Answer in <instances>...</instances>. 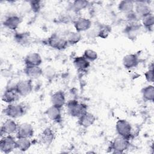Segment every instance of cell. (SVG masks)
I'll use <instances>...</instances> for the list:
<instances>
[{
    "label": "cell",
    "mask_w": 154,
    "mask_h": 154,
    "mask_svg": "<svg viewBox=\"0 0 154 154\" xmlns=\"http://www.w3.org/2000/svg\"><path fill=\"white\" fill-rule=\"evenodd\" d=\"M66 106L69 114L73 117L79 118L87 111V106L85 104L74 99L69 100L67 103Z\"/></svg>",
    "instance_id": "1"
},
{
    "label": "cell",
    "mask_w": 154,
    "mask_h": 154,
    "mask_svg": "<svg viewBox=\"0 0 154 154\" xmlns=\"http://www.w3.org/2000/svg\"><path fill=\"white\" fill-rule=\"evenodd\" d=\"M46 43L50 47L57 50H63L69 45L66 37L56 33L52 34L48 38Z\"/></svg>",
    "instance_id": "2"
},
{
    "label": "cell",
    "mask_w": 154,
    "mask_h": 154,
    "mask_svg": "<svg viewBox=\"0 0 154 154\" xmlns=\"http://www.w3.org/2000/svg\"><path fill=\"white\" fill-rule=\"evenodd\" d=\"M25 112L24 106L19 103H10L4 109L5 115L11 119H17L22 117Z\"/></svg>",
    "instance_id": "3"
},
{
    "label": "cell",
    "mask_w": 154,
    "mask_h": 154,
    "mask_svg": "<svg viewBox=\"0 0 154 154\" xmlns=\"http://www.w3.org/2000/svg\"><path fill=\"white\" fill-rule=\"evenodd\" d=\"M130 143L129 139L118 135L112 141L111 149L114 153H123L129 147Z\"/></svg>",
    "instance_id": "4"
},
{
    "label": "cell",
    "mask_w": 154,
    "mask_h": 154,
    "mask_svg": "<svg viewBox=\"0 0 154 154\" xmlns=\"http://www.w3.org/2000/svg\"><path fill=\"white\" fill-rule=\"evenodd\" d=\"M116 129L119 135L129 140L132 135V126L130 123L125 119L119 120L116 124Z\"/></svg>",
    "instance_id": "5"
},
{
    "label": "cell",
    "mask_w": 154,
    "mask_h": 154,
    "mask_svg": "<svg viewBox=\"0 0 154 154\" xmlns=\"http://www.w3.org/2000/svg\"><path fill=\"white\" fill-rule=\"evenodd\" d=\"M16 149V140L11 135L2 137L0 140V150L4 153H9Z\"/></svg>",
    "instance_id": "6"
},
{
    "label": "cell",
    "mask_w": 154,
    "mask_h": 154,
    "mask_svg": "<svg viewBox=\"0 0 154 154\" xmlns=\"http://www.w3.org/2000/svg\"><path fill=\"white\" fill-rule=\"evenodd\" d=\"M14 88L20 96H26L32 90V80L30 79L19 81L15 85Z\"/></svg>",
    "instance_id": "7"
},
{
    "label": "cell",
    "mask_w": 154,
    "mask_h": 154,
    "mask_svg": "<svg viewBox=\"0 0 154 154\" xmlns=\"http://www.w3.org/2000/svg\"><path fill=\"white\" fill-rule=\"evenodd\" d=\"M34 133L32 126L28 123H23L18 126L16 132L17 138H30Z\"/></svg>",
    "instance_id": "8"
},
{
    "label": "cell",
    "mask_w": 154,
    "mask_h": 154,
    "mask_svg": "<svg viewBox=\"0 0 154 154\" xmlns=\"http://www.w3.org/2000/svg\"><path fill=\"white\" fill-rule=\"evenodd\" d=\"M134 10L135 13L140 19L152 13L150 6L144 1H138L135 2Z\"/></svg>",
    "instance_id": "9"
},
{
    "label": "cell",
    "mask_w": 154,
    "mask_h": 154,
    "mask_svg": "<svg viewBox=\"0 0 154 154\" xmlns=\"http://www.w3.org/2000/svg\"><path fill=\"white\" fill-rule=\"evenodd\" d=\"M18 125L13 119H7L1 126V134L5 135H11L17 132Z\"/></svg>",
    "instance_id": "10"
},
{
    "label": "cell",
    "mask_w": 154,
    "mask_h": 154,
    "mask_svg": "<svg viewBox=\"0 0 154 154\" xmlns=\"http://www.w3.org/2000/svg\"><path fill=\"white\" fill-rule=\"evenodd\" d=\"M73 25L76 31L81 32L89 29L91 26V22L86 17H79L73 22Z\"/></svg>",
    "instance_id": "11"
},
{
    "label": "cell",
    "mask_w": 154,
    "mask_h": 154,
    "mask_svg": "<svg viewBox=\"0 0 154 154\" xmlns=\"http://www.w3.org/2000/svg\"><path fill=\"white\" fill-rule=\"evenodd\" d=\"M21 22V19L16 14H11L5 17L3 22L4 26L11 30L16 29Z\"/></svg>",
    "instance_id": "12"
},
{
    "label": "cell",
    "mask_w": 154,
    "mask_h": 154,
    "mask_svg": "<svg viewBox=\"0 0 154 154\" xmlns=\"http://www.w3.org/2000/svg\"><path fill=\"white\" fill-rule=\"evenodd\" d=\"M25 75L30 79H36L43 75V69L40 66H25L24 69Z\"/></svg>",
    "instance_id": "13"
},
{
    "label": "cell",
    "mask_w": 154,
    "mask_h": 154,
    "mask_svg": "<svg viewBox=\"0 0 154 154\" xmlns=\"http://www.w3.org/2000/svg\"><path fill=\"white\" fill-rule=\"evenodd\" d=\"M45 114L49 119L55 122L59 123L62 120L61 108H59L54 105L49 107L46 110Z\"/></svg>",
    "instance_id": "14"
},
{
    "label": "cell",
    "mask_w": 154,
    "mask_h": 154,
    "mask_svg": "<svg viewBox=\"0 0 154 154\" xmlns=\"http://www.w3.org/2000/svg\"><path fill=\"white\" fill-rule=\"evenodd\" d=\"M19 94L16 91L14 87L7 88L2 94V100L8 104L14 103L19 99Z\"/></svg>",
    "instance_id": "15"
},
{
    "label": "cell",
    "mask_w": 154,
    "mask_h": 154,
    "mask_svg": "<svg viewBox=\"0 0 154 154\" xmlns=\"http://www.w3.org/2000/svg\"><path fill=\"white\" fill-rule=\"evenodd\" d=\"M24 62L25 66H40L42 64V59L38 53L31 52L25 57Z\"/></svg>",
    "instance_id": "16"
},
{
    "label": "cell",
    "mask_w": 154,
    "mask_h": 154,
    "mask_svg": "<svg viewBox=\"0 0 154 154\" xmlns=\"http://www.w3.org/2000/svg\"><path fill=\"white\" fill-rule=\"evenodd\" d=\"M138 63V57L136 54H127L123 58V66L128 69H131L136 67Z\"/></svg>",
    "instance_id": "17"
},
{
    "label": "cell",
    "mask_w": 154,
    "mask_h": 154,
    "mask_svg": "<svg viewBox=\"0 0 154 154\" xmlns=\"http://www.w3.org/2000/svg\"><path fill=\"white\" fill-rule=\"evenodd\" d=\"M78 119V124L84 128H88L93 125L96 121L95 116L90 112H85Z\"/></svg>",
    "instance_id": "18"
},
{
    "label": "cell",
    "mask_w": 154,
    "mask_h": 154,
    "mask_svg": "<svg viewBox=\"0 0 154 154\" xmlns=\"http://www.w3.org/2000/svg\"><path fill=\"white\" fill-rule=\"evenodd\" d=\"M51 102L52 105L61 108L66 103L65 94L63 91H57L51 96Z\"/></svg>",
    "instance_id": "19"
},
{
    "label": "cell",
    "mask_w": 154,
    "mask_h": 154,
    "mask_svg": "<svg viewBox=\"0 0 154 154\" xmlns=\"http://www.w3.org/2000/svg\"><path fill=\"white\" fill-rule=\"evenodd\" d=\"M55 138V134L52 129L47 128L45 129L40 136V141L46 145L50 144Z\"/></svg>",
    "instance_id": "20"
},
{
    "label": "cell",
    "mask_w": 154,
    "mask_h": 154,
    "mask_svg": "<svg viewBox=\"0 0 154 154\" xmlns=\"http://www.w3.org/2000/svg\"><path fill=\"white\" fill-rule=\"evenodd\" d=\"M73 64L78 70H85L90 65V62L88 61L84 56H79L75 58Z\"/></svg>",
    "instance_id": "21"
},
{
    "label": "cell",
    "mask_w": 154,
    "mask_h": 154,
    "mask_svg": "<svg viewBox=\"0 0 154 154\" xmlns=\"http://www.w3.org/2000/svg\"><path fill=\"white\" fill-rule=\"evenodd\" d=\"M31 146V141L29 138H17L16 140V149L22 152L26 151Z\"/></svg>",
    "instance_id": "22"
},
{
    "label": "cell",
    "mask_w": 154,
    "mask_h": 154,
    "mask_svg": "<svg viewBox=\"0 0 154 154\" xmlns=\"http://www.w3.org/2000/svg\"><path fill=\"white\" fill-rule=\"evenodd\" d=\"M119 10L127 14L134 10V2L131 1H122L118 5Z\"/></svg>",
    "instance_id": "23"
},
{
    "label": "cell",
    "mask_w": 154,
    "mask_h": 154,
    "mask_svg": "<svg viewBox=\"0 0 154 154\" xmlns=\"http://www.w3.org/2000/svg\"><path fill=\"white\" fill-rule=\"evenodd\" d=\"M142 96L144 100L153 102L154 100V87L153 85H147L144 87L142 90Z\"/></svg>",
    "instance_id": "24"
},
{
    "label": "cell",
    "mask_w": 154,
    "mask_h": 154,
    "mask_svg": "<svg viewBox=\"0 0 154 154\" xmlns=\"http://www.w3.org/2000/svg\"><path fill=\"white\" fill-rule=\"evenodd\" d=\"M66 40L68 45H73L78 43L82 38V35L80 32L77 31L69 32L66 37Z\"/></svg>",
    "instance_id": "25"
},
{
    "label": "cell",
    "mask_w": 154,
    "mask_h": 154,
    "mask_svg": "<svg viewBox=\"0 0 154 154\" xmlns=\"http://www.w3.org/2000/svg\"><path fill=\"white\" fill-rule=\"evenodd\" d=\"M89 5L88 1L84 0L75 1L72 3V9L75 11H79L88 7Z\"/></svg>",
    "instance_id": "26"
},
{
    "label": "cell",
    "mask_w": 154,
    "mask_h": 154,
    "mask_svg": "<svg viewBox=\"0 0 154 154\" xmlns=\"http://www.w3.org/2000/svg\"><path fill=\"white\" fill-rule=\"evenodd\" d=\"M143 26L147 29H152L154 25V17L152 13L143 17L141 19Z\"/></svg>",
    "instance_id": "27"
},
{
    "label": "cell",
    "mask_w": 154,
    "mask_h": 154,
    "mask_svg": "<svg viewBox=\"0 0 154 154\" xmlns=\"http://www.w3.org/2000/svg\"><path fill=\"white\" fill-rule=\"evenodd\" d=\"M83 56L90 62L95 61L98 57L97 52L94 50L90 49H86L84 52Z\"/></svg>",
    "instance_id": "28"
},
{
    "label": "cell",
    "mask_w": 154,
    "mask_h": 154,
    "mask_svg": "<svg viewBox=\"0 0 154 154\" xmlns=\"http://www.w3.org/2000/svg\"><path fill=\"white\" fill-rule=\"evenodd\" d=\"M14 38L20 44L25 45L29 41V34L26 33H18L15 35Z\"/></svg>",
    "instance_id": "29"
},
{
    "label": "cell",
    "mask_w": 154,
    "mask_h": 154,
    "mask_svg": "<svg viewBox=\"0 0 154 154\" xmlns=\"http://www.w3.org/2000/svg\"><path fill=\"white\" fill-rule=\"evenodd\" d=\"M55 74V71L53 67L50 66L46 67L45 69H43V75H44L48 79L52 78L54 77Z\"/></svg>",
    "instance_id": "30"
},
{
    "label": "cell",
    "mask_w": 154,
    "mask_h": 154,
    "mask_svg": "<svg viewBox=\"0 0 154 154\" xmlns=\"http://www.w3.org/2000/svg\"><path fill=\"white\" fill-rule=\"evenodd\" d=\"M109 32H110V28H108L106 26H103L99 29L97 32V34L99 37L105 38L108 37V35L109 34Z\"/></svg>",
    "instance_id": "31"
},
{
    "label": "cell",
    "mask_w": 154,
    "mask_h": 154,
    "mask_svg": "<svg viewBox=\"0 0 154 154\" xmlns=\"http://www.w3.org/2000/svg\"><path fill=\"white\" fill-rule=\"evenodd\" d=\"M29 3H30L31 8L34 12L37 13L40 10L41 7H42L41 1H30Z\"/></svg>",
    "instance_id": "32"
},
{
    "label": "cell",
    "mask_w": 154,
    "mask_h": 154,
    "mask_svg": "<svg viewBox=\"0 0 154 154\" xmlns=\"http://www.w3.org/2000/svg\"><path fill=\"white\" fill-rule=\"evenodd\" d=\"M144 76L149 82H153V67L149 69L146 72L144 73Z\"/></svg>",
    "instance_id": "33"
}]
</instances>
